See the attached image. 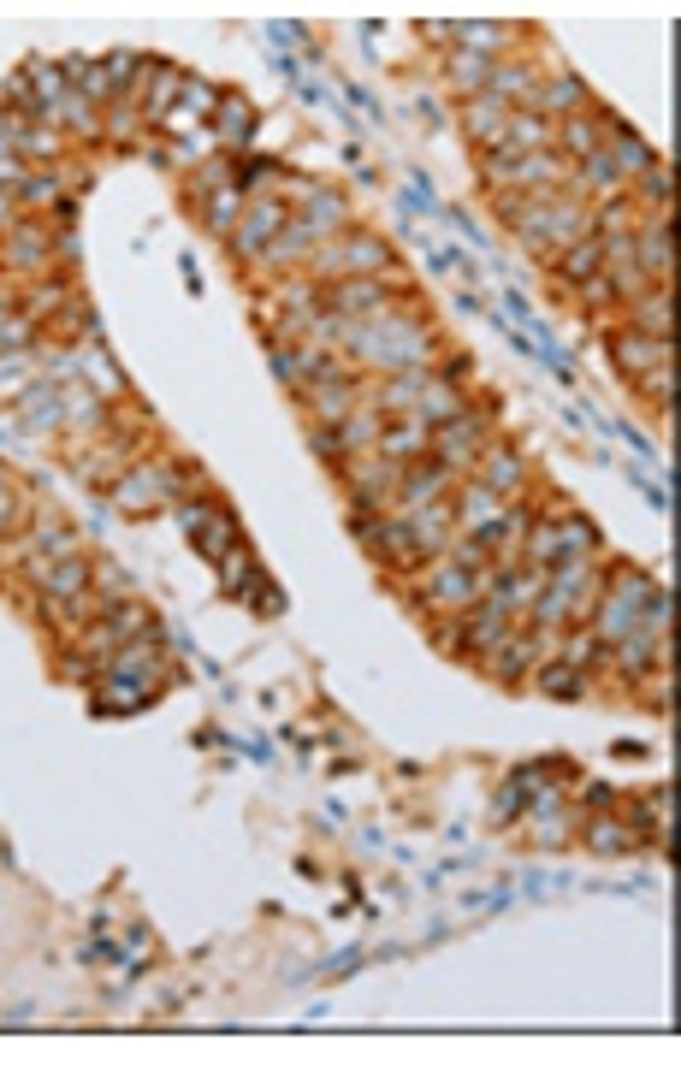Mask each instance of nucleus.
I'll return each instance as SVG.
<instances>
[{"instance_id":"obj_2","label":"nucleus","mask_w":681,"mask_h":1065,"mask_svg":"<svg viewBox=\"0 0 681 1065\" xmlns=\"http://www.w3.org/2000/svg\"><path fill=\"white\" fill-rule=\"evenodd\" d=\"M433 462H438V468H445V474H456V468H474V462H481V421H474L468 415V409H463V415H456V421H445V426H433Z\"/></svg>"},{"instance_id":"obj_14","label":"nucleus","mask_w":681,"mask_h":1065,"mask_svg":"<svg viewBox=\"0 0 681 1065\" xmlns=\"http://www.w3.org/2000/svg\"><path fill=\"white\" fill-rule=\"evenodd\" d=\"M161 497H166V486H161V474H155V468H136V474L118 479V509H131V515L155 509Z\"/></svg>"},{"instance_id":"obj_20","label":"nucleus","mask_w":681,"mask_h":1065,"mask_svg":"<svg viewBox=\"0 0 681 1065\" xmlns=\"http://www.w3.org/2000/svg\"><path fill=\"white\" fill-rule=\"evenodd\" d=\"M272 226H285V201H261V214H255L249 226L237 231V249H261Z\"/></svg>"},{"instance_id":"obj_7","label":"nucleus","mask_w":681,"mask_h":1065,"mask_svg":"<svg viewBox=\"0 0 681 1065\" xmlns=\"http://www.w3.org/2000/svg\"><path fill=\"white\" fill-rule=\"evenodd\" d=\"M427 444H433L427 426L403 415L398 426H391V433H380V444H373V451H380L385 462H398V468H409V462H421V456H427Z\"/></svg>"},{"instance_id":"obj_16","label":"nucleus","mask_w":681,"mask_h":1065,"mask_svg":"<svg viewBox=\"0 0 681 1065\" xmlns=\"http://www.w3.org/2000/svg\"><path fill=\"white\" fill-rule=\"evenodd\" d=\"M599 267H605V244H599V237H581V244H569V255H564V279H569V285L599 279Z\"/></svg>"},{"instance_id":"obj_8","label":"nucleus","mask_w":681,"mask_h":1065,"mask_svg":"<svg viewBox=\"0 0 681 1065\" xmlns=\"http://www.w3.org/2000/svg\"><path fill=\"white\" fill-rule=\"evenodd\" d=\"M37 575H42L48 598H65V604L90 592V562H83L78 551H72V557H60V562H37Z\"/></svg>"},{"instance_id":"obj_1","label":"nucleus","mask_w":681,"mask_h":1065,"mask_svg":"<svg viewBox=\"0 0 681 1065\" xmlns=\"http://www.w3.org/2000/svg\"><path fill=\"white\" fill-rule=\"evenodd\" d=\"M652 598V580H640V575H622V587L605 598V610H599V640L610 645H622L628 633L640 628V604Z\"/></svg>"},{"instance_id":"obj_24","label":"nucleus","mask_w":681,"mask_h":1065,"mask_svg":"<svg viewBox=\"0 0 681 1065\" xmlns=\"http://www.w3.org/2000/svg\"><path fill=\"white\" fill-rule=\"evenodd\" d=\"M7 261L12 267H42L48 261V237L42 231H19V237H12V249H7Z\"/></svg>"},{"instance_id":"obj_5","label":"nucleus","mask_w":681,"mask_h":1065,"mask_svg":"<svg viewBox=\"0 0 681 1065\" xmlns=\"http://www.w3.org/2000/svg\"><path fill=\"white\" fill-rule=\"evenodd\" d=\"M327 302H332L338 320H368V314H385V285L380 279H338V290Z\"/></svg>"},{"instance_id":"obj_9","label":"nucleus","mask_w":681,"mask_h":1065,"mask_svg":"<svg viewBox=\"0 0 681 1065\" xmlns=\"http://www.w3.org/2000/svg\"><path fill=\"white\" fill-rule=\"evenodd\" d=\"M403 479H409V486H403V497H398V504L409 509V515H415L421 504H438V497H445V468H438V462H409V468H403Z\"/></svg>"},{"instance_id":"obj_4","label":"nucleus","mask_w":681,"mask_h":1065,"mask_svg":"<svg viewBox=\"0 0 681 1065\" xmlns=\"http://www.w3.org/2000/svg\"><path fill=\"white\" fill-rule=\"evenodd\" d=\"M610 355H617V368L628 373V380H646V373L670 368V343H663V338H646V332L610 338Z\"/></svg>"},{"instance_id":"obj_31","label":"nucleus","mask_w":681,"mask_h":1065,"mask_svg":"<svg viewBox=\"0 0 681 1065\" xmlns=\"http://www.w3.org/2000/svg\"><path fill=\"white\" fill-rule=\"evenodd\" d=\"M178 90V72H161L155 77V113H166V95H173Z\"/></svg>"},{"instance_id":"obj_33","label":"nucleus","mask_w":681,"mask_h":1065,"mask_svg":"<svg viewBox=\"0 0 681 1065\" xmlns=\"http://www.w3.org/2000/svg\"><path fill=\"white\" fill-rule=\"evenodd\" d=\"M587 302H610V279H587Z\"/></svg>"},{"instance_id":"obj_15","label":"nucleus","mask_w":681,"mask_h":1065,"mask_svg":"<svg viewBox=\"0 0 681 1065\" xmlns=\"http://www.w3.org/2000/svg\"><path fill=\"white\" fill-rule=\"evenodd\" d=\"M481 486H486L492 497H509V492H516V486H522V456H516V451H509V444H498V451H492V462H486V474H481Z\"/></svg>"},{"instance_id":"obj_25","label":"nucleus","mask_w":681,"mask_h":1065,"mask_svg":"<svg viewBox=\"0 0 681 1065\" xmlns=\"http://www.w3.org/2000/svg\"><path fill=\"white\" fill-rule=\"evenodd\" d=\"M451 37H463L468 54H486V60H492V48H504V42H509L498 24H463V30H451Z\"/></svg>"},{"instance_id":"obj_28","label":"nucleus","mask_w":681,"mask_h":1065,"mask_svg":"<svg viewBox=\"0 0 681 1065\" xmlns=\"http://www.w3.org/2000/svg\"><path fill=\"white\" fill-rule=\"evenodd\" d=\"M237 201H244L237 190H214V208H208V226H214V231H231V214H237Z\"/></svg>"},{"instance_id":"obj_26","label":"nucleus","mask_w":681,"mask_h":1065,"mask_svg":"<svg viewBox=\"0 0 681 1065\" xmlns=\"http://www.w3.org/2000/svg\"><path fill=\"white\" fill-rule=\"evenodd\" d=\"M564 143H569L575 154H581V161H592V154L605 148V143H599V125H592L587 113H581V118H569V125H564Z\"/></svg>"},{"instance_id":"obj_30","label":"nucleus","mask_w":681,"mask_h":1065,"mask_svg":"<svg viewBox=\"0 0 681 1065\" xmlns=\"http://www.w3.org/2000/svg\"><path fill=\"white\" fill-rule=\"evenodd\" d=\"M314 451H320V456H332V462L344 456V438H338V426H320V433H314Z\"/></svg>"},{"instance_id":"obj_18","label":"nucleus","mask_w":681,"mask_h":1065,"mask_svg":"<svg viewBox=\"0 0 681 1065\" xmlns=\"http://www.w3.org/2000/svg\"><path fill=\"white\" fill-rule=\"evenodd\" d=\"M492 72H498V60H486V54H468V48H463V54H451V83H456L463 95L486 90Z\"/></svg>"},{"instance_id":"obj_10","label":"nucleus","mask_w":681,"mask_h":1065,"mask_svg":"<svg viewBox=\"0 0 681 1065\" xmlns=\"http://www.w3.org/2000/svg\"><path fill=\"white\" fill-rule=\"evenodd\" d=\"M587 107H592V101H587V90H581L575 77H551L545 90H534V113H539V118H545V113H569V118H581Z\"/></svg>"},{"instance_id":"obj_23","label":"nucleus","mask_w":681,"mask_h":1065,"mask_svg":"<svg viewBox=\"0 0 681 1065\" xmlns=\"http://www.w3.org/2000/svg\"><path fill=\"white\" fill-rule=\"evenodd\" d=\"M587 840H592V852H628V847H634V835H628L622 823H610V817H599V823H592V829H587Z\"/></svg>"},{"instance_id":"obj_17","label":"nucleus","mask_w":681,"mask_h":1065,"mask_svg":"<svg viewBox=\"0 0 681 1065\" xmlns=\"http://www.w3.org/2000/svg\"><path fill=\"white\" fill-rule=\"evenodd\" d=\"M504 633H509V610L498 604V598H486V610H481V616H474V622H468V640H474V651H481V658H486V651L498 645Z\"/></svg>"},{"instance_id":"obj_6","label":"nucleus","mask_w":681,"mask_h":1065,"mask_svg":"<svg viewBox=\"0 0 681 1065\" xmlns=\"http://www.w3.org/2000/svg\"><path fill=\"white\" fill-rule=\"evenodd\" d=\"M634 255H640L646 279H670V208L646 219V231L634 237Z\"/></svg>"},{"instance_id":"obj_34","label":"nucleus","mask_w":681,"mask_h":1065,"mask_svg":"<svg viewBox=\"0 0 681 1065\" xmlns=\"http://www.w3.org/2000/svg\"><path fill=\"white\" fill-rule=\"evenodd\" d=\"M7 214H12V208H7V196H0V226H7Z\"/></svg>"},{"instance_id":"obj_29","label":"nucleus","mask_w":681,"mask_h":1065,"mask_svg":"<svg viewBox=\"0 0 681 1065\" xmlns=\"http://www.w3.org/2000/svg\"><path fill=\"white\" fill-rule=\"evenodd\" d=\"M640 391H646V397H652L658 409H670V368H658V373H646V380H640Z\"/></svg>"},{"instance_id":"obj_21","label":"nucleus","mask_w":681,"mask_h":1065,"mask_svg":"<svg viewBox=\"0 0 681 1065\" xmlns=\"http://www.w3.org/2000/svg\"><path fill=\"white\" fill-rule=\"evenodd\" d=\"M581 669H575V663H551V669H545V681H539V693L545 699H575V693H581Z\"/></svg>"},{"instance_id":"obj_13","label":"nucleus","mask_w":681,"mask_h":1065,"mask_svg":"<svg viewBox=\"0 0 681 1065\" xmlns=\"http://www.w3.org/2000/svg\"><path fill=\"white\" fill-rule=\"evenodd\" d=\"M486 663L498 669L504 681L527 675V663H534V633H504V640H498V645L486 651Z\"/></svg>"},{"instance_id":"obj_11","label":"nucleus","mask_w":681,"mask_h":1065,"mask_svg":"<svg viewBox=\"0 0 681 1065\" xmlns=\"http://www.w3.org/2000/svg\"><path fill=\"white\" fill-rule=\"evenodd\" d=\"M486 587H481V575H474V569H463V562H456V569H438V580H433V587H427V598H433V604H474V598H481Z\"/></svg>"},{"instance_id":"obj_32","label":"nucleus","mask_w":681,"mask_h":1065,"mask_svg":"<svg viewBox=\"0 0 681 1065\" xmlns=\"http://www.w3.org/2000/svg\"><path fill=\"white\" fill-rule=\"evenodd\" d=\"M24 196H30V208H42V201H60L54 184H24Z\"/></svg>"},{"instance_id":"obj_19","label":"nucleus","mask_w":681,"mask_h":1065,"mask_svg":"<svg viewBox=\"0 0 681 1065\" xmlns=\"http://www.w3.org/2000/svg\"><path fill=\"white\" fill-rule=\"evenodd\" d=\"M380 433H385V426H380V409H355V415L338 426L344 451H373V444H380Z\"/></svg>"},{"instance_id":"obj_22","label":"nucleus","mask_w":681,"mask_h":1065,"mask_svg":"<svg viewBox=\"0 0 681 1065\" xmlns=\"http://www.w3.org/2000/svg\"><path fill=\"white\" fill-rule=\"evenodd\" d=\"M219 143H244L249 125H255V113H249V101H219Z\"/></svg>"},{"instance_id":"obj_3","label":"nucleus","mask_w":681,"mask_h":1065,"mask_svg":"<svg viewBox=\"0 0 681 1065\" xmlns=\"http://www.w3.org/2000/svg\"><path fill=\"white\" fill-rule=\"evenodd\" d=\"M178 521H184V532L196 539V551L202 557H226L231 551V539H237V527H231V515H219V509H208V504H184L178 509Z\"/></svg>"},{"instance_id":"obj_27","label":"nucleus","mask_w":681,"mask_h":1065,"mask_svg":"<svg viewBox=\"0 0 681 1065\" xmlns=\"http://www.w3.org/2000/svg\"><path fill=\"white\" fill-rule=\"evenodd\" d=\"M640 325H646V338L670 343V297H640Z\"/></svg>"},{"instance_id":"obj_12","label":"nucleus","mask_w":681,"mask_h":1065,"mask_svg":"<svg viewBox=\"0 0 681 1065\" xmlns=\"http://www.w3.org/2000/svg\"><path fill=\"white\" fill-rule=\"evenodd\" d=\"M309 403L320 409V421H344L350 409H355V385H350V380H332V373H320V380H309Z\"/></svg>"}]
</instances>
